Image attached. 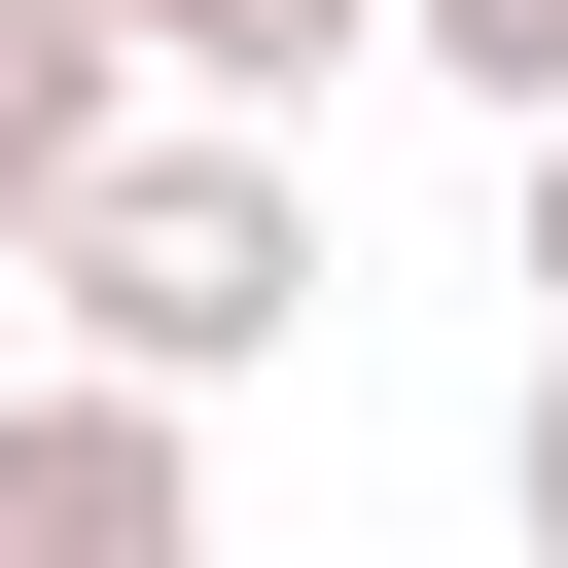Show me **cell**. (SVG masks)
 I'll return each mask as SVG.
<instances>
[{"label":"cell","mask_w":568,"mask_h":568,"mask_svg":"<svg viewBox=\"0 0 568 568\" xmlns=\"http://www.w3.org/2000/svg\"><path fill=\"white\" fill-rule=\"evenodd\" d=\"M390 36H426V71H462V106H497V142H532V106H568V0H390Z\"/></svg>","instance_id":"obj_5"},{"label":"cell","mask_w":568,"mask_h":568,"mask_svg":"<svg viewBox=\"0 0 568 568\" xmlns=\"http://www.w3.org/2000/svg\"><path fill=\"white\" fill-rule=\"evenodd\" d=\"M497 462H532V532H568V320H532V426H497Z\"/></svg>","instance_id":"obj_6"},{"label":"cell","mask_w":568,"mask_h":568,"mask_svg":"<svg viewBox=\"0 0 568 568\" xmlns=\"http://www.w3.org/2000/svg\"><path fill=\"white\" fill-rule=\"evenodd\" d=\"M142 142V0H0V284H36V213Z\"/></svg>","instance_id":"obj_3"},{"label":"cell","mask_w":568,"mask_h":568,"mask_svg":"<svg viewBox=\"0 0 568 568\" xmlns=\"http://www.w3.org/2000/svg\"><path fill=\"white\" fill-rule=\"evenodd\" d=\"M142 71L178 106H320V71H390V0H142Z\"/></svg>","instance_id":"obj_4"},{"label":"cell","mask_w":568,"mask_h":568,"mask_svg":"<svg viewBox=\"0 0 568 568\" xmlns=\"http://www.w3.org/2000/svg\"><path fill=\"white\" fill-rule=\"evenodd\" d=\"M36 284H71V355H142V390H248V355L320 320V106H142V142L36 213Z\"/></svg>","instance_id":"obj_1"},{"label":"cell","mask_w":568,"mask_h":568,"mask_svg":"<svg viewBox=\"0 0 568 568\" xmlns=\"http://www.w3.org/2000/svg\"><path fill=\"white\" fill-rule=\"evenodd\" d=\"M532 320H568V106H532Z\"/></svg>","instance_id":"obj_7"},{"label":"cell","mask_w":568,"mask_h":568,"mask_svg":"<svg viewBox=\"0 0 568 568\" xmlns=\"http://www.w3.org/2000/svg\"><path fill=\"white\" fill-rule=\"evenodd\" d=\"M178 532H213V390H142V355L0 390V568H178Z\"/></svg>","instance_id":"obj_2"}]
</instances>
